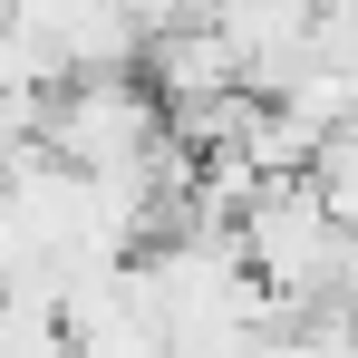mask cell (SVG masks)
<instances>
[{
    "mask_svg": "<svg viewBox=\"0 0 358 358\" xmlns=\"http://www.w3.org/2000/svg\"><path fill=\"white\" fill-rule=\"evenodd\" d=\"M300 175H310V194L329 203V223H339V233H358V117L329 126V136L310 145V165H300Z\"/></svg>",
    "mask_w": 358,
    "mask_h": 358,
    "instance_id": "1",
    "label": "cell"
}]
</instances>
